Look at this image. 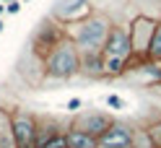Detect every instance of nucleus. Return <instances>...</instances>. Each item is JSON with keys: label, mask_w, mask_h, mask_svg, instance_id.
<instances>
[{"label": "nucleus", "mask_w": 161, "mask_h": 148, "mask_svg": "<svg viewBox=\"0 0 161 148\" xmlns=\"http://www.w3.org/2000/svg\"><path fill=\"white\" fill-rule=\"evenodd\" d=\"M112 18L102 11H94L91 16H86L83 21L70 24V29H65V34L75 42L80 55H96L102 52L107 44V36L112 31Z\"/></svg>", "instance_id": "f257e3e1"}, {"label": "nucleus", "mask_w": 161, "mask_h": 148, "mask_svg": "<svg viewBox=\"0 0 161 148\" xmlns=\"http://www.w3.org/2000/svg\"><path fill=\"white\" fill-rule=\"evenodd\" d=\"M75 75H80V52L73 39L65 36L44 57V78L47 81H70Z\"/></svg>", "instance_id": "f03ea898"}, {"label": "nucleus", "mask_w": 161, "mask_h": 148, "mask_svg": "<svg viewBox=\"0 0 161 148\" xmlns=\"http://www.w3.org/2000/svg\"><path fill=\"white\" fill-rule=\"evenodd\" d=\"M161 18L156 16H148V13H138L127 26V34H130V47H133V57L138 63H143L148 57V47H151V39L156 34V26H158Z\"/></svg>", "instance_id": "7ed1b4c3"}, {"label": "nucleus", "mask_w": 161, "mask_h": 148, "mask_svg": "<svg viewBox=\"0 0 161 148\" xmlns=\"http://www.w3.org/2000/svg\"><path fill=\"white\" fill-rule=\"evenodd\" d=\"M68 34H65V29L60 26L55 18H47L44 24H39L36 26V31H34V36H31V42H29V52L31 55H36L39 60H44V57L52 52V49L63 42Z\"/></svg>", "instance_id": "20e7f679"}, {"label": "nucleus", "mask_w": 161, "mask_h": 148, "mask_svg": "<svg viewBox=\"0 0 161 148\" xmlns=\"http://www.w3.org/2000/svg\"><path fill=\"white\" fill-rule=\"evenodd\" d=\"M102 55H104V57H114V60H125V63L130 65L127 73L138 65V60L133 57V47H130L127 26L112 24V31H109V36H107V44H104V49H102Z\"/></svg>", "instance_id": "39448f33"}, {"label": "nucleus", "mask_w": 161, "mask_h": 148, "mask_svg": "<svg viewBox=\"0 0 161 148\" xmlns=\"http://www.w3.org/2000/svg\"><path fill=\"white\" fill-rule=\"evenodd\" d=\"M11 130H13V140H16L18 148L36 145L39 117L26 112V109H11Z\"/></svg>", "instance_id": "423d86ee"}, {"label": "nucleus", "mask_w": 161, "mask_h": 148, "mask_svg": "<svg viewBox=\"0 0 161 148\" xmlns=\"http://www.w3.org/2000/svg\"><path fill=\"white\" fill-rule=\"evenodd\" d=\"M94 13V5L91 0H57L49 18H55L60 26H70V24H78L83 21L86 16Z\"/></svg>", "instance_id": "0eeeda50"}, {"label": "nucleus", "mask_w": 161, "mask_h": 148, "mask_svg": "<svg viewBox=\"0 0 161 148\" xmlns=\"http://www.w3.org/2000/svg\"><path fill=\"white\" fill-rule=\"evenodd\" d=\"M133 127L125 122H112L107 130L99 135V148H135L133 143Z\"/></svg>", "instance_id": "6e6552de"}, {"label": "nucleus", "mask_w": 161, "mask_h": 148, "mask_svg": "<svg viewBox=\"0 0 161 148\" xmlns=\"http://www.w3.org/2000/svg\"><path fill=\"white\" fill-rule=\"evenodd\" d=\"M112 122H114V120H112L109 114H104V112H80L75 120H73L70 127H75V130H80V133H88V135L99 138Z\"/></svg>", "instance_id": "1a4fd4ad"}, {"label": "nucleus", "mask_w": 161, "mask_h": 148, "mask_svg": "<svg viewBox=\"0 0 161 148\" xmlns=\"http://www.w3.org/2000/svg\"><path fill=\"white\" fill-rule=\"evenodd\" d=\"M80 75L94 78V81L104 78V57H102V52H96V55H80Z\"/></svg>", "instance_id": "9d476101"}, {"label": "nucleus", "mask_w": 161, "mask_h": 148, "mask_svg": "<svg viewBox=\"0 0 161 148\" xmlns=\"http://www.w3.org/2000/svg\"><path fill=\"white\" fill-rule=\"evenodd\" d=\"M65 143H68V148H99V138L88 135V133H80L75 127H68L65 130Z\"/></svg>", "instance_id": "9b49d317"}, {"label": "nucleus", "mask_w": 161, "mask_h": 148, "mask_svg": "<svg viewBox=\"0 0 161 148\" xmlns=\"http://www.w3.org/2000/svg\"><path fill=\"white\" fill-rule=\"evenodd\" d=\"M146 60H151V63H161V21H158V26H156L153 39H151V47H148V57H146Z\"/></svg>", "instance_id": "f8f14e48"}, {"label": "nucleus", "mask_w": 161, "mask_h": 148, "mask_svg": "<svg viewBox=\"0 0 161 148\" xmlns=\"http://www.w3.org/2000/svg\"><path fill=\"white\" fill-rule=\"evenodd\" d=\"M104 101H107V107H112L114 112H119V109H125V107H127V104H125V99H122V96H117V94H109Z\"/></svg>", "instance_id": "ddd939ff"}, {"label": "nucleus", "mask_w": 161, "mask_h": 148, "mask_svg": "<svg viewBox=\"0 0 161 148\" xmlns=\"http://www.w3.org/2000/svg\"><path fill=\"white\" fill-rule=\"evenodd\" d=\"M148 135H151V140H153V145L156 148H161V120L158 122H153L148 127Z\"/></svg>", "instance_id": "4468645a"}, {"label": "nucleus", "mask_w": 161, "mask_h": 148, "mask_svg": "<svg viewBox=\"0 0 161 148\" xmlns=\"http://www.w3.org/2000/svg\"><path fill=\"white\" fill-rule=\"evenodd\" d=\"M44 148H68V143H65V133H57L55 138H49V140L44 143Z\"/></svg>", "instance_id": "2eb2a0df"}, {"label": "nucleus", "mask_w": 161, "mask_h": 148, "mask_svg": "<svg viewBox=\"0 0 161 148\" xmlns=\"http://www.w3.org/2000/svg\"><path fill=\"white\" fill-rule=\"evenodd\" d=\"M21 5H24L21 0H11V3L5 5V13H8V16H16L18 11H21Z\"/></svg>", "instance_id": "dca6fc26"}, {"label": "nucleus", "mask_w": 161, "mask_h": 148, "mask_svg": "<svg viewBox=\"0 0 161 148\" xmlns=\"http://www.w3.org/2000/svg\"><path fill=\"white\" fill-rule=\"evenodd\" d=\"M80 107H83V101H80V99H70V101L65 104V109H68V112H78Z\"/></svg>", "instance_id": "f3484780"}, {"label": "nucleus", "mask_w": 161, "mask_h": 148, "mask_svg": "<svg viewBox=\"0 0 161 148\" xmlns=\"http://www.w3.org/2000/svg\"><path fill=\"white\" fill-rule=\"evenodd\" d=\"M5 13V3H0V16H3Z\"/></svg>", "instance_id": "a211bd4d"}, {"label": "nucleus", "mask_w": 161, "mask_h": 148, "mask_svg": "<svg viewBox=\"0 0 161 148\" xmlns=\"http://www.w3.org/2000/svg\"><path fill=\"white\" fill-rule=\"evenodd\" d=\"M0 3H5V5H8V3H11V0H0Z\"/></svg>", "instance_id": "6ab92c4d"}, {"label": "nucleus", "mask_w": 161, "mask_h": 148, "mask_svg": "<svg viewBox=\"0 0 161 148\" xmlns=\"http://www.w3.org/2000/svg\"><path fill=\"white\" fill-rule=\"evenodd\" d=\"M0 31H3V21H0Z\"/></svg>", "instance_id": "aec40b11"}, {"label": "nucleus", "mask_w": 161, "mask_h": 148, "mask_svg": "<svg viewBox=\"0 0 161 148\" xmlns=\"http://www.w3.org/2000/svg\"><path fill=\"white\" fill-rule=\"evenodd\" d=\"M21 3H29V0H21Z\"/></svg>", "instance_id": "412c9836"}, {"label": "nucleus", "mask_w": 161, "mask_h": 148, "mask_svg": "<svg viewBox=\"0 0 161 148\" xmlns=\"http://www.w3.org/2000/svg\"><path fill=\"white\" fill-rule=\"evenodd\" d=\"M29 148H36V145H29Z\"/></svg>", "instance_id": "4be33fe9"}]
</instances>
